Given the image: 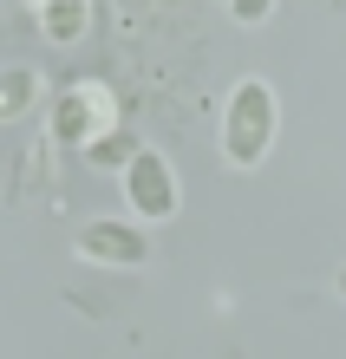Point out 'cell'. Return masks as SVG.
Instances as JSON below:
<instances>
[{
    "label": "cell",
    "mask_w": 346,
    "mask_h": 359,
    "mask_svg": "<svg viewBox=\"0 0 346 359\" xmlns=\"http://www.w3.org/2000/svg\"><path fill=\"white\" fill-rule=\"evenodd\" d=\"M262 131H268V92L262 86H242L235 118H229V151L235 157H255V151H262Z\"/></svg>",
    "instance_id": "1"
},
{
    "label": "cell",
    "mask_w": 346,
    "mask_h": 359,
    "mask_svg": "<svg viewBox=\"0 0 346 359\" xmlns=\"http://www.w3.org/2000/svg\"><path fill=\"white\" fill-rule=\"evenodd\" d=\"M131 196H138L144 216H164V209H170V183H164V170H157V157H138V170H131Z\"/></svg>",
    "instance_id": "2"
},
{
    "label": "cell",
    "mask_w": 346,
    "mask_h": 359,
    "mask_svg": "<svg viewBox=\"0 0 346 359\" xmlns=\"http://www.w3.org/2000/svg\"><path fill=\"white\" fill-rule=\"evenodd\" d=\"M85 248H92V255H105V262H138L144 255V242L131 236V229H85Z\"/></svg>",
    "instance_id": "3"
},
{
    "label": "cell",
    "mask_w": 346,
    "mask_h": 359,
    "mask_svg": "<svg viewBox=\"0 0 346 359\" xmlns=\"http://www.w3.org/2000/svg\"><path fill=\"white\" fill-rule=\"evenodd\" d=\"M242 13H262V0H242Z\"/></svg>",
    "instance_id": "4"
}]
</instances>
